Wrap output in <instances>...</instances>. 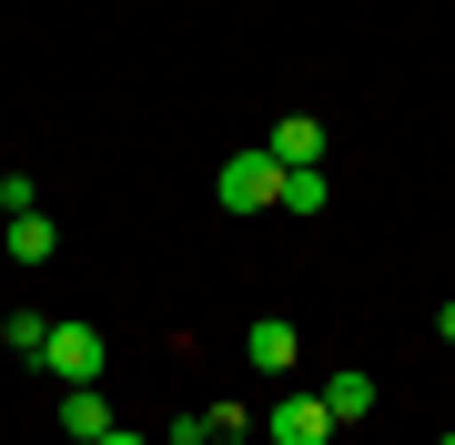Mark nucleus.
<instances>
[{
    "label": "nucleus",
    "mask_w": 455,
    "mask_h": 445,
    "mask_svg": "<svg viewBox=\"0 0 455 445\" xmlns=\"http://www.w3.org/2000/svg\"><path fill=\"white\" fill-rule=\"evenodd\" d=\"M212 193H223V213H274V203H283V163L253 142V152H233V163H223Z\"/></svg>",
    "instance_id": "f257e3e1"
},
{
    "label": "nucleus",
    "mask_w": 455,
    "mask_h": 445,
    "mask_svg": "<svg viewBox=\"0 0 455 445\" xmlns=\"http://www.w3.org/2000/svg\"><path fill=\"white\" fill-rule=\"evenodd\" d=\"M101 364H112L101 324H51V345H41V375H61V385H101Z\"/></svg>",
    "instance_id": "f03ea898"
},
{
    "label": "nucleus",
    "mask_w": 455,
    "mask_h": 445,
    "mask_svg": "<svg viewBox=\"0 0 455 445\" xmlns=\"http://www.w3.org/2000/svg\"><path fill=\"white\" fill-rule=\"evenodd\" d=\"M263 152H274L283 172H314V163H324V122H314V112H283L274 132H263Z\"/></svg>",
    "instance_id": "7ed1b4c3"
},
{
    "label": "nucleus",
    "mask_w": 455,
    "mask_h": 445,
    "mask_svg": "<svg viewBox=\"0 0 455 445\" xmlns=\"http://www.w3.org/2000/svg\"><path fill=\"white\" fill-rule=\"evenodd\" d=\"M263 435H274V445H324L334 415H324V395H283L274 415H263Z\"/></svg>",
    "instance_id": "20e7f679"
},
{
    "label": "nucleus",
    "mask_w": 455,
    "mask_h": 445,
    "mask_svg": "<svg viewBox=\"0 0 455 445\" xmlns=\"http://www.w3.org/2000/svg\"><path fill=\"white\" fill-rule=\"evenodd\" d=\"M61 435L71 445H101V435H112V395H101V385H61Z\"/></svg>",
    "instance_id": "39448f33"
},
{
    "label": "nucleus",
    "mask_w": 455,
    "mask_h": 445,
    "mask_svg": "<svg viewBox=\"0 0 455 445\" xmlns=\"http://www.w3.org/2000/svg\"><path fill=\"white\" fill-rule=\"evenodd\" d=\"M243 354L263 364V375H293V324H283V314H263V324L243 334Z\"/></svg>",
    "instance_id": "423d86ee"
},
{
    "label": "nucleus",
    "mask_w": 455,
    "mask_h": 445,
    "mask_svg": "<svg viewBox=\"0 0 455 445\" xmlns=\"http://www.w3.org/2000/svg\"><path fill=\"white\" fill-rule=\"evenodd\" d=\"M11 223V264H51V243H61V233H51L41 213H0Z\"/></svg>",
    "instance_id": "0eeeda50"
},
{
    "label": "nucleus",
    "mask_w": 455,
    "mask_h": 445,
    "mask_svg": "<svg viewBox=\"0 0 455 445\" xmlns=\"http://www.w3.org/2000/svg\"><path fill=\"white\" fill-rule=\"evenodd\" d=\"M324 415H334V425L374 415V375H334V385H324Z\"/></svg>",
    "instance_id": "6e6552de"
},
{
    "label": "nucleus",
    "mask_w": 455,
    "mask_h": 445,
    "mask_svg": "<svg viewBox=\"0 0 455 445\" xmlns=\"http://www.w3.org/2000/svg\"><path fill=\"white\" fill-rule=\"evenodd\" d=\"M274 213H324V163H314V172H283V203H274Z\"/></svg>",
    "instance_id": "1a4fd4ad"
},
{
    "label": "nucleus",
    "mask_w": 455,
    "mask_h": 445,
    "mask_svg": "<svg viewBox=\"0 0 455 445\" xmlns=\"http://www.w3.org/2000/svg\"><path fill=\"white\" fill-rule=\"evenodd\" d=\"M0 334H11V345L31 354V364H41V345H51V324H41V314H11V324H0Z\"/></svg>",
    "instance_id": "9d476101"
},
{
    "label": "nucleus",
    "mask_w": 455,
    "mask_h": 445,
    "mask_svg": "<svg viewBox=\"0 0 455 445\" xmlns=\"http://www.w3.org/2000/svg\"><path fill=\"white\" fill-rule=\"evenodd\" d=\"M101 445H152V435H132V425H112V435H101Z\"/></svg>",
    "instance_id": "9b49d317"
},
{
    "label": "nucleus",
    "mask_w": 455,
    "mask_h": 445,
    "mask_svg": "<svg viewBox=\"0 0 455 445\" xmlns=\"http://www.w3.org/2000/svg\"><path fill=\"white\" fill-rule=\"evenodd\" d=\"M435 334H445V345H455V304H445V314H435Z\"/></svg>",
    "instance_id": "f8f14e48"
},
{
    "label": "nucleus",
    "mask_w": 455,
    "mask_h": 445,
    "mask_svg": "<svg viewBox=\"0 0 455 445\" xmlns=\"http://www.w3.org/2000/svg\"><path fill=\"white\" fill-rule=\"evenodd\" d=\"M435 445H455V425H445V435H435Z\"/></svg>",
    "instance_id": "ddd939ff"
},
{
    "label": "nucleus",
    "mask_w": 455,
    "mask_h": 445,
    "mask_svg": "<svg viewBox=\"0 0 455 445\" xmlns=\"http://www.w3.org/2000/svg\"><path fill=\"white\" fill-rule=\"evenodd\" d=\"M0 213H11V203H0Z\"/></svg>",
    "instance_id": "4468645a"
}]
</instances>
